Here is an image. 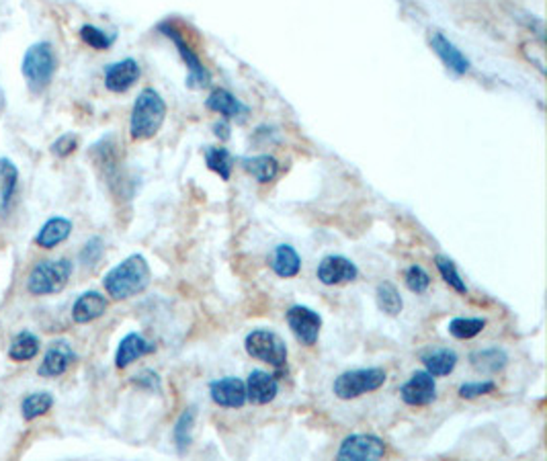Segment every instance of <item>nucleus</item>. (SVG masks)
<instances>
[{
    "instance_id": "obj_1",
    "label": "nucleus",
    "mask_w": 547,
    "mask_h": 461,
    "mask_svg": "<svg viewBox=\"0 0 547 461\" xmlns=\"http://www.w3.org/2000/svg\"><path fill=\"white\" fill-rule=\"evenodd\" d=\"M152 271L142 254H132L113 267L103 279V287L113 300H129L148 290Z\"/></svg>"
},
{
    "instance_id": "obj_2",
    "label": "nucleus",
    "mask_w": 547,
    "mask_h": 461,
    "mask_svg": "<svg viewBox=\"0 0 547 461\" xmlns=\"http://www.w3.org/2000/svg\"><path fill=\"white\" fill-rule=\"evenodd\" d=\"M167 119V103L158 90L144 88L137 95L132 119H129V134L134 139H150L160 131L162 123Z\"/></svg>"
},
{
    "instance_id": "obj_3",
    "label": "nucleus",
    "mask_w": 547,
    "mask_h": 461,
    "mask_svg": "<svg viewBox=\"0 0 547 461\" xmlns=\"http://www.w3.org/2000/svg\"><path fill=\"white\" fill-rule=\"evenodd\" d=\"M72 273H75V265L68 259H56V261H42L37 262L34 271L27 279V292L31 295H54L60 293L64 287L68 285Z\"/></svg>"
},
{
    "instance_id": "obj_4",
    "label": "nucleus",
    "mask_w": 547,
    "mask_h": 461,
    "mask_svg": "<svg viewBox=\"0 0 547 461\" xmlns=\"http://www.w3.org/2000/svg\"><path fill=\"white\" fill-rule=\"evenodd\" d=\"M56 66H58V60H56L54 47L47 44V41H37V44L27 49L25 56H23L21 70L34 93H42V90L50 85Z\"/></svg>"
},
{
    "instance_id": "obj_5",
    "label": "nucleus",
    "mask_w": 547,
    "mask_h": 461,
    "mask_svg": "<svg viewBox=\"0 0 547 461\" xmlns=\"http://www.w3.org/2000/svg\"><path fill=\"white\" fill-rule=\"evenodd\" d=\"M388 380V374L381 367L353 369V372L340 374L332 384V394L339 400H355L365 394L380 390Z\"/></svg>"
},
{
    "instance_id": "obj_6",
    "label": "nucleus",
    "mask_w": 547,
    "mask_h": 461,
    "mask_svg": "<svg viewBox=\"0 0 547 461\" xmlns=\"http://www.w3.org/2000/svg\"><path fill=\"white\" fill-rule=\"evenodd\" d=\"M244 349L252 359L263 361L275 369H281L288 364V344L273 331L258 328V331L248 333L244 339Z\"/></svg>"
},
{
    "instance_id": "obj_7",
    "label": "nucleus",
    "mask_w": 547,
    "mask_h": 461,
    "mask_svg": "<svg viewBox=\"0 0 547 461\" xmlns=\"http://www.w3.org/2000/svg\"><path fill=\"white\" fill-rule=\"evenodd\" d=\"M158 31L162 33V36L168 37L170 41H173L178 56L183 57V62L187 68H189V77H187V87L193 88V90H199V88H206L211 85V74L209 70L203 66L201 57L195 54V49L187 44V39L181 36V31H178L173 23L170 21H165L158 25Z\"/></svg>"
},
{
    "instance_id": "obj_8",
    "label": "nucleus",
    "mask_w": 547,
    "mask_h": 461,
    "mask_svg": "<svg viewBox=\"0 0 547 461\" xmlns=\"http://www.w3.org/2000/svg\"><path fill=\"white\" fill-rule=\"evenodd\" d=\"M285 320H288L293 336L306 347H312L320 339L322 316L316 310L308 306H291L285 312Z\"/></svg>"
},
{
    "instance_id": "obj_9",
    "label": "nucleus",
    "mask_w": 547,
    "mask_h": 461,
    "mask_svg": "<svg viewBox=\"0 0 547 461\" xmlns=\"http://www.w3.org/2000/svg\"><path fill=\"white\" fill-rule=\"evenodd\" d=\"M386 443L378 435H349L340 443L337 459L340 461H375L386 456Z\"/></svg>"
},
{
    "instance_id": "obj_10",
    "label": "nucleus",
    "mask_w": 547,
    "mask_h": 461,
    "mask_svg": "<svg viewBox=\"0 0 547 461\" xmlns=\"http://www.w3.org/2000/svg\"><path fill=\"white\" fill-rule=\"evenodd\" d=\"M400 398L408 406H429L437 400V382L427 369L414 372L402 388H400Z\"/></svg>"
},
{
    "instance_id": "obj_11",
    "label": "nucleus",
    "mask_w": 547,
    "mask_h": 461,
    "mask_svg": "<svg viewBox=\"0 0 547 461\" xmlns=\"http://www.w3.org/2000/svg\"><path fill=\"white\" fill-rule=\"evenodd\" d=\"M316 277L322 285H340V283H353L359 277V269L350 259L340 257V254H329L320 261V265L316 269Z\"/></svg>"
},
{
    "instance_id": "obj_12",
    "label": "nucleus",
    "mask_w": 547,
    "mask_h": 461,
    "mask_svg": "<svg viewBox=\"0 0 547 461\" xmlns=\"http://www.w3.org/2000/svg\"><path fill=\"white\" fill-rule=\"evenodd\" d=\"M209 396L222 408H242L247 405V384L236 375H226L209 384Z\"/></svg>"
},
{
    "instance_id": "obj_13",
    "label": "nucleus",
    "mask_w": 547,
    "mask_h": 461,
    "mask_svg": "<svg viewBox=\"0 0 547 461\" xmlns=\"http://www.w3.org/2000/svg\"><path fill=\"white\" fill-rule=\"evenodd\" d=\"M78 357L72 344L64 339L52 341L50 347H47L42 365L37 367L39 377H60L70 369V365L75 364Z\"/></svg>"
},
{
    "instance_id": "obj_14",
    "label": "nucleus",
    "mask_w": 547,
    "mask_h": 461,
    "mask_svg": "<svg viewBox=\"0 0 547 461\" xmlns=\"http://www.w3.org/2000/svg\"><path fill=\"white\" fill-rule=\"evenodd\" d=\"M140 64H137L134 57H126V60L109 64L105 68V87H107L111 93H126V90L132 88L137 80H140Z\"/></svg>"
},
{
    "instance_id": "obj_15",
    "label": "nucleus",
    "mask_w": 547,
    "mask_h": 461,
    "mask_svg": "<svg viewBox=\"0 0 547 461\" xmlns=\"http://www.w3.org/2000/svg\"><path fill=\"white\" fill-rule=\"evenodd\" d=\"M244 384H247V400L258 406L273 402L277 394H279V382H277V377L268 372H263V369L250 372L248 380Z\"/></svg>"
},
{
    "instance_id": "obj_16",
    "label": "nucleus",
    "mask_w": 547,
    "mask_h": 461,
    "mask_svg": "<svg viewBox=\"0 0 547 461\" xmlns=\"http://www.w3.org/2000/svg\"><path fill=\"white\" fill-rule=\"evenodd\" d=\"M154 351H157V344L146 341L142 334L129 333V334L124 336V339L119 341V347H117V353H116V367L126 369V367L132 365L134 361L150 355V353H154Z\"/></svg>"
},
{
    "instance_id": "obj_17",
    "label": "nucleus",
    "mask_w": 547,
    "mask_h": 461,
    "mask_svg": "<svg viewBox=\"0 0 547 461\" xmlns=\"http://www.w3.org/2000/svg\"><path fill=\"white\" fill-rule=\"evenodd\" d=\"M431 46L435 49V54L441 57V62H443L449 70L457 77H461L470 70V60L461 54V49L457 47L453 41H449L443 33H432L431 36Z\"/></svg>"
},
{
    "instance_id": "obj_18",
    "label": "nucleus",
    "mask_w": 547,
    "mask_h": 461,
    "mask_svg": "<svg viewBox=\"0 0 547 461\" xmlns=\"http://www.w3.org/2000/svg\"><path fill=\"white\" fill-rule=\"evenodd\" d=\"M109 308V302L99 292H85L78 295L76 302L72 303V320L76 324H88L93 320L101 318Z\"/></svg>"
},
{
    "instance_id": "obj_19",
    "label": "nucleus",
    "mask_w": 547,
    "mask_h": 461,
    "mask_svg": "<svg viewBox=\"0 0 547 461\" xmlns=\"http://www.w3.org/2000/svg\"><path fill=\"white\" fill-rule=\"evenodd\" d=\"M268 267L273 269L277 277L293 279L301 271V257L291 244H277L271 257H268Z\"/></svg>"
},
{
    "instance_id": "obj_20",
    "label": "nucleus",
    "mask_w": 547,
    "mask_h": 461,
    "mask_svg": "<svg viewBox=\"0 0 547 461\" xmlns=\"http://www.w3.org/2000/svg\"><path fill=\"white\" fill-rule=\"evenodd\" d=\"M206 107L209 111L222 115L224 119H244V115L248 113V107L226 88H216L214 93L208 97Z\"/></svg>"
},
{
    "instance_id": "obj_21",
    "label": "nucleus",
    "mask_w": 547,
    "mask_h": 461,
    "mask_svg": "<svg viewBox=\"0 0 547 461\" xmlns=\"http://www.w3.org/2000/svg\"><path fill=\"white\" fill-rule=\"evenodd\" d=\"M470 365L476 369L478 374L484 375H496L509 365V355L501 347H488V349H478L470 353Z\"/></svg>"
},
{
    "instance_id": "obj_22",
    "label": "nucleus",
    "mask_w": 547,
    "mask_h": 461,
    "mask_svg": "<svg viewBox=\"0 0 547 461\" xmlns=\"http://www.w3.org/2000/svg\"><path fill=\"white\" fill-rule=\"evenodd\" d=\"M19 189V169L15 167L13 160L0 159V216H6L11 211Z\"/></svg>"
},
{
    "instance_id": "obj_23",
    "label": "nucleus",
    "mask_w": 547,
    "mask_h": 461,
    "mask_svg": "<svg viewBox=\"0 0 547 461\" xmlns=\"http://www.w3.org/2000/svg\"><path fill=\"white\" fill-rule=\"evenodd\" d=\"M72 234V221L66 218H50L35 236L39 249H56V246L68 241Z\"/></svg>"
},
{
    "instance_id": "obj_24",
    "label": "nucleus",
    "mask_w": 547,
    "mask_h": 461,
    "mask_svg": "<svg viewBox=\"0 0 547 461\" xmlns=\"http://www.w3.org/2000/svg\"><path fill=\"white\" fill-rule=\"evenodd\" d=\"M242 169L248 175L255 177L258 183H271L279 175V162L268 154H258V156H248V159H240Z\"/></svg>"
},
{
    "instance_id": "obj_25",
    "label": "nucleus",
    "mask_w": 547,
    "mask_h": 461,
    "mask_svg": "<svg viewBox=\"0 0 547 461\" xmlns=\"http://www.w3.org/2000/svg\"><path fill=\"white\" fill-rule=\"evenodd\" d=\"M457 353L453 349H435L422 355V365L432 377H445L457 367Z\"/></svg>"
},
{
    "instance_id": "obj_26",
    "label": "nucleus",
    "mask_w": 547,
    "mask_h": 461,
    "mask_svg": "<svg viewBox=\"0 0 547 461\" xmlns=\"http://www.w3.org/2000/svg\"><path fill=\"white\" fill-rule=\"evenodd\" d=\"M39 351H42V341H39V336L29 331H21L11 341L9 357L13 361H17V364H25V361L35 359Z\"/></svg>"
},
{
    "instance_id": "obj_27",
    "label": "nucleus",
    "mask_w": 547,
    "mask_h": 461,
    "mask_svg": "<svg viewBox=\"0 0 547 461\" xmlns=\"http://www.w3.org/2000/svg\"><path fill=\"white\" fill-rule=\"evenodd\" d=\"M195 418H198V408L189 406L185 408L181 416L177 418L175 429H173V439L178 454H185L189 449L191 441H193V429H195Z\"/></svg>"
},
{
    "instance_id": "obj_28",
    "label": "nucleus",
    "mask_w": 547,
    "mask_h": 461,
    "mask_svg": "<svg viewBox=\"0 0 547 461\" xmlns=\"http://www.w3.org/2000/svg\"><path fill=\"white\" fill-rule=\"evenodd\" d=\"M375 300H378V308L388 316H400L404 310V300L400 295L398 287L390 282H381L375 290Z\"/></svg>"
},
{
    "instance_id": "obj_29",
    "label": "nucleus",
    "mask_w": 547,
    "mask_h": 461,
    "mask_svg": "<svg viewBox=\"0 0 547 461\" xmlns=\"http://www.w3.org/2000/svg\"><path fill=\"white\" fill-rule=\"evenodd\" d=\"M54 406V396L50 392H34L21 402V415L25 421H35V418L47 415Z\"/></svg>"
},
{
    "instance_id": "obj_30",
    "label": "nucleus",
    "mask_w": 547,
    "mask_h": 461,
    "mask_svg": "<svg viewBox=\"0 0 547 461\" xmlns=\"http://www.w3.org/2000/svg\"><path fill=\"white\" fill-rule=\"evenodd\" d=\"M203 156H206V162H208L209 170H214L216 175H219V179L230 180L232 169H234V156L228 152L226 148L208 146L206 150H203Z\"/></svg>"
},
{
    "instance_id": "obj_31",
    "label": "nucleus",
    "mask_w": 547,
    "mask_h": 461,
    "mask_svg": "<svg viewBox=\"0 0 547 461\" xmlns=\"http://www.w3.org/2000/svg\"><path fill=\"white\" fill-rule=\"evenodd\" d=\"M486 324L488 323L484 318H453L451 323H449L447 331L457 341H470L484 331Z\"/></svg>"
},
{
    "instance_id": "obj_32",
    "label": "nucleus",
    "mask_w": 547,
    "mask_h": 461,
    "mask_svg": "<svg viewBox=\"0 0 547 461\" xmlns=\"http://www.w3.org/2000/svg\"><path fill=\"white\" fill-rule=\"evenodd\" d=\"M435 265H437V271L441 273V277H443V282L451 287V290H455L461 295H468V285H465L461 273L457 271L455 262L451 259L445 257V254H437Z\"/></svg>"
},
{
    "instance_id": "obj_33",
    "label": "nucleus",
    "mask_w": 547,
    "mask_h": 461,
    "mask_svg": "<svg viewBox=\"0 0 547 461\" xmlns=\"http://www.w3.org/2000/svg\"><path fill=\"white\" fill-rule=\"evenodd\" d=\"M80 37L86 46H91L93 49H109L113 44H116L117 36L116 33H107L99 27H95V25H85L83 29H80Z\"/></svg>"
},
{
    "instance_id": "obj_34",
    "label": "nucleus",
    "mask_w": 547,
    "mask_h": 461,
    "mask_svg": "<svg viewBox=\"0 0 547 461\" xmlns=\"http://www.w3.org/2000/svg\"><path fill=\"white\" fill-rule=\"evenodd\" d=\"M404 282H406L408 290H410L416 295H420L431 287V275L420 265H412V267L406 269Z\"/></svg>"
},
{
    "instance_id": "obj_35",
    "label": "nucleus",
    "mask_w": 547,
    "mask_h": 461,
    "mask_svg": "<svg viewBox=\"0 0 547 461\" xmlns=\"http://www.w3.org/2000/svg\"><path fill=\"white\" fill-rule=\"evenodd\" d=\"M496 390V384L492 380H480V382H465L460 385V394L461 400H476L481 396H488V394H492Z\"/></svg>"
},
{
    "instance_id": "obj_36",
    "label": "nucleus",
    "mask_w": 547,
    "mask_h": 461,
    "mask_svg": "<svg viewBox=\"0 0 547 461\" xmlns=\"http://www.w3.org/2000/svg\"><path fill=\"white\" fill-rule=\"evenodd\" d=\"M103 252H105L103 238L93 236L91 241L83 246V251H80V262H83L85 267H95L96 262L103 259Z\"/></svg>"
},
{
    "instance_id": "obj_37",
    "label": "nucleus",
    "mask_w": 547,
    "mask_h": 461,
    "mask_svg": "<svg viewBox=\"0 0 547 461\" xmlns=\"http://www.w3.org/2000/svg\"><path fill=\"white\" fill-rule=\"evenodd\" d=\"M132 384L136 385V388L146 390V392H157V394L162 392V380H160V375L154 372V369H142L140 374H136L132 377Z\"/></svg>"
},
{
    "instance_id": "obj_38",
    "label": "nucleus",
    "mask_w": 547,
    "mask_h": 461,
    "mask_svg": "<svg viewBox=\"0 0 547 461\" xmlns=\"http://www.w3.org/2000/svg\"><path fill=\"white\" fill-rule=\"evenodd\" d=\"M78 148V138L75 134H64L52 144V154L58 159H66Z\"/></svg>"
},
{
    "instance_id": "obj_39",
    "label": "nucleus",
    "mask_w": 547,
    "mask_h": 461,
    "mask_svg": "<svg viewBox=\"0 0 547 461\" xmlns=\"http://www.w3.org/2000/svg\"><path fill=\"white\" fill-rule=\"evenodd\" d=\"M214 134L219 138V139H228L230 138V126H228V121L226 119H222V121H218L216 126H214Z\"/></svg>"
}]
</instances>
